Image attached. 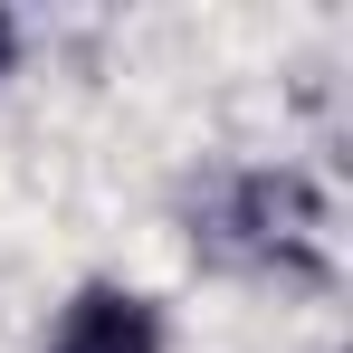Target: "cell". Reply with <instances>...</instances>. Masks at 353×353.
<instances>
[{
	"instance_id": "2",
	"label": "cell",
	"mask_w": 353,
	"mask_h": 353,
	"mask_svg": "<svg viewBox=\"0 0 353 353\" xmlns=\"http://www.w3.org/2000/svg\"><path fill=\"white\" fill-rule=\"evenodd\" d=\"M10 58H19V29H10V10H0V67H10Z\"/></svg>"
},
{
	"instance_id": "1",
	"label": "cell",
	"mask_w": 353,
	"mask_h": 353,
	"mask_svg": "<svg viewBox=\"0 0 353 353\" xmlns=\"http://www.w3.org/2000/svg\"><path fill=\"white\" fill-rule=\"evenodd\" d=\"M48 353H163V315H153L134 287H86L58 315Z\"/></svg>"
}]
</instances>
